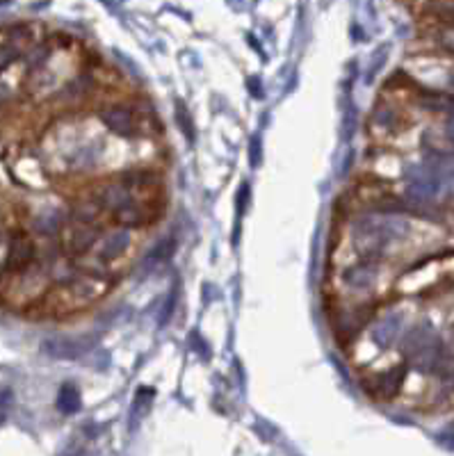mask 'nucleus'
I'll use <instances>...</instances> for the list:
<instances>
[{
	"label": "nucleus",
	"mask_w": 454,
	"mask_h": 456,
	"mask_svg": "<svg viewBox=\"0 0 454 456\" xmlns=\"http://www.w3.org/2000/svg\"><path fill=\"white\" fill-rule=\"evenodd\" d=\"M247 199H249V185L244 182V185L240 187V192H238V210H240V213H244V208H247Z\"/></svg>",
	"instance_id": "1a4fd4ad"
},
{
	"label": "nucleus",
	"mask_w": 454,
	"mask_h": 456,
	"mask_svg": "<svg viewBox=\"0 0 454 456\" xmlns=\"http://www.w3.org/2000/svg\"><path fill=\"white\" fill-rule=\"evenodd\" d=\"M176 107H178V112H176V116H178V123L183 126V133L189 137V140H192V130H194V126L189 123V114H187V109L183 107V103H178Z\"/></svg>",
	"instance_id": "6e6552de"
},
{
	"label": "nucleus",
	"mask_w": 454,
	"mask_h": 456,
	"mask_svg": "<svg viewBox=\"0 0 454 456\" xmlns=\"http://www.w3.org/2000/svg\"><path fill=\"white\" fill-rule=\"evenodd\" d=\"M258 153H260V149H258V140H253V164H258Z\"/></svg>",
	"instance_id": "9d476101"
},
{
	"label": "nucleus",
	"mask_w": 454,
	"mask_h": 456,
	"mask_svg": "<svg viewBox=\"0 0 454 456\" xmlns=\"http://www.w3.org/2000/svg\"><path fill=\"white\" fill-rule=\"evenodd\" d=\"M107 290L103 276H78L60 286L46 297V310L51 315H71L80 313L94 304V301Z\"/></svg>",
	"instance_id": "f257e3e1"
},
{
	"label": "nucleus",
	"mask_w": 454,
	"mask_h": 456,
	"mask_svg": "<svg viewBox=\"0 0 454 456\" xmlns=\"http://www.w3.org/2000/svg\"><path fill=\"white\" fill-rule=\"evenodd\" d=\"M452 21H454V7H452Z\"/></svg>",
	"instance_id": "9b49d317"
},
{
	"label": "nucleus",
	"mask_w": 454,
	"mask_h": 456,
	"mask_svg": "<svg viewBox=\"0 0 454 456\" xmlns=\"http://www.w3.org/2000/svg\"><path fill=\"white\" fill-rule=\"evenodd\" d=\"M44 351L55 356V358H76V356H80L85 351V344L60 337V340H46V342H44Z\"/></svg>",
	"instance_id": "423d86ee"
},
{
	"label": "nucleus",
	"mask_w": 454,
	"mask_h": 456,
	"mask_svg": "<svg viewBox=\"0 0 454 456\" xmlns=\"http://www.w3.org/2000/svg\"><path fill=\"white\" fill-rule=\"evenodd\" d=\"M34 260V242L30 240L28 233L16 231L10 240V249H7V271L21 274L32 264Z\"/></svg>",
	"instance_id": "20e7f679"
},
{
	"label": "nucleus",
	"mask_w": 454,
	"mask_h": 456,
	"mask_svg": "<svg viewBox=\"0 0 454 456\" xmlns=\"http://www.w3.org/2000/svg\"><path fill=\"white\" fill-rule=\"evenodd\" d=\"M58 408L62 413H76L80 408V392L74 386H65L58 395Z\"/></svg>",
	"instance_id": "0eeeda50"
},
{
	"label": "nucleus",
	"mask_w": 454,
	"mask_h": 456,
	"mask_svg": "<svg viewBox=\"0 0 454 456\" xmlns=\"http://www.w3.org/2000/svg\"><path fill=\"white\" fill-rule=\"evenodd\" d=\"M408 340L413 342V363L418 365V370H434V368H439L443 349H441L439 335L432 333L429 326H418Z\"/></svg>",
	"instance_id": "f03ea898"
},
{
	"label": "nucleus",
	"mask_w": 454,
	"mask_h": 456,
	"mask_svg": "<svg viewBox=\"0 0 454 456\" xmlns=\"http://www.w3.org/2000/svg\"><path fill=\"white\" fill-rule=\"evenodd\" d=\"M404 374H406L404 365H397V368L388 370L384 374H379L377 381H375L377 395L384 397V399H390L393 395H397V390H399V386H402V381H404Z\"/></svg>",
	"instance_id": "39448f33"
},
{
	"label": "nucleus",
	"mask_w": 454,
	"mask_h": 456,
	"mask_svg": "<svg viewBox=\"0 0 454 456\" xmlns=\"http://www.w3.org/2000/svg\"><path fill=\"white\" fill-rule=\"evenodd\" d=\"M98 116L114 135L135 137L142 133V112L133 105H107L98 112Z\"/></svg>",
	"instance_id": "7ed1b4c3"
},
{
	"label": "nucleus",
	"mask_w": 454,
	"mask_h": 456,
	"mask_svg": "<svg viewBox=\"0 0 454 456\" xmlns=\"http://www.w3.org/2000/svg\"><path fill=\"white\" fill-rule=\"evenodd\" d=\"M452 130H454V121H452Z\"/></svg>",
	"instance_id": "f8f14e48"
}]
</instances>
